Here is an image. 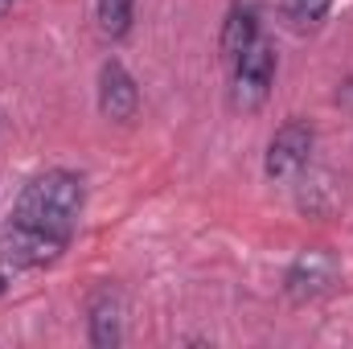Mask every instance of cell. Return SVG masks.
I'll use <instances>...</instances> for the list:
<instances>
[{"label":"cell","instance_id":"1","mask_svg":"<svg viewBox=\"0 0 353 349\" xmlns=\"http://www.w3.org/2000/svg\"><path fill=\"white\" fill-rule=\"evenodd\" d=\"M83 201H87V189H83L79 173L50 169V173L33 177L21 189V197L0 230V267L33 271V267L54 263L79 230Z\"/></svg>","mask_w":353,"mask_h":349},{"label":"cell","instance_id":"2","mask_svg":"<svg viewBox=\"0 0 353 349\" xmlns=\"http://www.w3.org/2000/svg\"><path fill=\"white\" fill-rule=\"evenodd\" d=\"M275 70H279L275 41L255 37V41L230 62V107H234L239 115H255L267 103L271 87H275Z\"/></svg>","mask_w":353,"mask_h":349},{"label":"cell","instance_id":"3","mask_svg":"<svg viewBox=\"0 0 353 349\" xmlns=\"http://www.w3.org/2000/svg\"><path fill=\"white\" fill-rule=\"evenodd\" d=\"M312 148H316V132H312V123H304V119H288L283 128H275V136H271V144H267V157H263L267 181H275V185L296 181V177L308 169Z\"/></svg>","mask_w":353,"mask_h":349},{"label":"cell","instance_id":"4","mask_svg":"<svg viewBox=\"0 0 353 349\" xmlns=\"http://www.w3.org/2000/svg\"><path fill=\"white\" fill-rule=\"evenodd\" d=\"M337 271H341V263H337L333 251L308 247V251H300V255L292 259L288 275H283V292H288L292 304H308V300L325 296V292L337 283Z\"/></svg>","mask_w":353,"mask_h":349},{"label":"cell","instance_id":"5","mask_svg":"<svg viewBox=\"0 0 353 349\" xmlns=\"http://www.w3.org/2000/svg\"><path fill=\"white\" fill-rule=\"evenodd\" d=\"M99 111L111 123H132L136 111H140V87L128 74V66L115 62V58H107L99 66Z\"/></svg>","mask_w":353,"mask_h":349},{"label":"cell","instance_id":"6","mask_svg":"<svg viewBox=\"0 0 353 349\" xmlns=\"http://www.w3.org/2000/svg\"><path fill=\"white\" fill-rule=\"evenodd\" d=\"M87 337L94 349H115L123 341V300L111 288H99L87 304Z\"/></svg>","mask_w":353,"mask_h":349},{"label":"cell","instance_id":"7","mask_svg":"<svg viewBox=\"0 0 353 349\" xmlns=\"http://www.w3.org/2000/svg\"><path fill=\"white\" fill-rule=\"evenodd\" d=\"M255 37H259V12H255V4H234V8L226 12V21H222L218 50H222L226 62H234Z\"/></svg>","mask_w":353,"mask_h":349},{"label":"cell","instance_id":"8","mask_svg":"<svg viewBox=\"0 0 353 349\" xmlns=\"http://www.w3.org/2000/svg\"><path fill=\"white\" fill-rule=\"evenodd\" d=\"M94 21L107 41H123L136 21V0H94Z\"/></svg>","mask_w":353,"mask_h":349},{"label":"cell","instance_id":"9","mask_svg":"<svg viewBox=\"0 0 353 349\" xmlns=\"http://www.w3.org/2000/svg\"><path fill=\"white\" fill-rule=\"evenodd\" d=\"M329 8H333V0H279V17H283V25L296 29V33L316 29Z\"/></svg>","mask_w":353,"mask_h":349},{"label":"cell","instance_id":"10","mask_svg":"<svg viewBox=\"0 0 353 349\" xmlns=\"http://www.w3.org/2000/svg\"><path fill=\"white\" fill-rule=\"evenodd\" d=\"M8 4H12V0H0V12H4V8H8Z\"/></svg>","mask_w":353,"mask_h":349}]
</instances>
